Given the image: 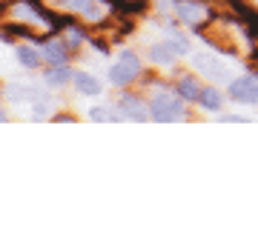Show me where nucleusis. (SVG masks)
I'll return each instance as SVG.
<instances>
[{
    "mask_svg": "<svg viewBox=\"0 0 258 243\" xmlns=\"http://www.w3.org/2000/svg\"><path fill=\"white\" fill-rule=\"evenodd\" d=\"M149 117H155V120H181L184 117V103L175 94L158 92L149 103Z\"/></svg>",
    "mask_w": 258,
    "mask_h": 243,
    "instance_id": "nucleus-1",
    "label": "nucleus"
},
{
    "mask_svg": "<svg viewBox=\"0 0 258 243\" xmlns=\"http://www.w3.org/2000/svg\"><path fill=\"white\" fill-rule=\"evenodd\" d=\"M138 72H141V63H138V57H135V52H123V55L109 66V80L115 86H126L138 77Z\"/></svg>",
    "mask_w": 258,
    "mask_h": 243,
    "instance_id": "nucleus-2",
    "label": "nucleus"
},
{
    "mask_svg": "<svg viewBox=\"0 0 258 243\" xmlns=\"http://www.w3.org/2000/svg\"><path fill=\"white\" fill-rule=\"evenodd\" d=\"M192 63H195V69H198L207 80H230V69H227V63H224L221 57H215V55H195Z\"/></svg>",
    "mask_w": 258,
    "mask_h": 243,
    "instance_id": "nucleus-3",
    "label": "nucleus"
},
{
    "mask_svg": "<svg viewBox=\"0 0 258 243\" xmlns=\"http://www.w3.org/2000/svg\"><path fill=\"white\" fill-rule=\"evenodd\" d=\"M60 6L75 15H81L86 20H101L106 6H103V0H60Z\"/></svg>",
    "mask_w": 258,
    "mask_h": 243,
    "instance_id": "nucleus-4",
    "label": "nucleus"
},
{
    "mask_svg": "<svg viewBox=\"0 0 258 243\" xmlns=\"http://www.w3.org/2000/svg\"><path fill=\"white\" fill-rule=\"evenodd\" d=\"M230 94L238 103H247V106H258V80L255 77H238L230 83Z\"/></svg>",
    "mask_w": 258,
    "mask_h": 243,
    "instance_id": "nucleus-5",
    "label": "nucleus"
},
{
    "mask_svg": "<svg viewBox=\"0 0 258 243\" xmlns=\"http://www.w3.org/2000/svg\"><path fill=\"white\" fill-rule=\"evenodd\" d=\"M72 80H75V89L81 94H101V89H103V86L98 83V77L86 75V72H75Z\"/></svg>",
    "mask_w": 258,
    "mask_h": 243,
    "instance_id": "nucleus-6",
    "label": "nucleus"
},
{
    "mask_svg": "<svg viewBox=\"0 0 258 243\" xmlns=\"http://www.w3.org/2000/svg\"><path fill=\"white\" fill-rule=\"evenodd\" d=\"M149 55H152V63H161V66H169L172 60L178 57V52L172 49V43L166 40V43H158V46L149 49Z\"/></svg>",
    "mask_w": 258,
    "mask_h": 243,
    "instance_id": "nucleus-7",
    "label": "nucleus"
},
{
    "mask_svg": "<svg viewBox=\"0 0 258 243\" xmlns=\"http://www.w3.org/2000/svg\"><path fill=\"white\" fill-rule=\"evenodd\" d=\"M175 9H178V18L189 20V23H198L204 18V6L189 3V0H175Z\"/></svg>",
    "mask_w": 258,
    "mask_h": 243,
    "instance_id": "nucleus-8",
    "label": "nucleus"
},
{
    "mask_svg": "<svg viewBox=\"0 0 258 243\" xmlns=\"http://www.w3.org/2000/svg\"><path fill=\"white\" fill-rule=\"evenodd\" d=\"M195 100L201 103V109H207V112H218V109H221V103H224L221 94L215 92V89H201Z\"/></svg>",
    "mask_w": 258,
    "mask_h": 243,
    "instance_id": "nucleus-9",
    "label": "nucleus"
},
{
    "mask_svg": "<svg viewBox=\"0 0 258 243\" xmlns=\"http://www.w3.org/2000/svg\"><path fill=\"white\" fill-rule=\"evenodd\" d=\"M120 114H123V117H129V120H138V123L149 117V112H144V109H141L138 100H129V97L120 103Z\"/></svg>",
    "mask_w": 258,
    "mask_h": 243,
    "instance_id": "nucleus-10",
    "label": "nucleus"
},
{
    "mask_svg": "<svg viewBox=\"0 0 258 243\" xmlns=\"http://www.w3.org/2000/svg\"><path fill=\"white\" fill-rule=\"evenodd\" d=\"M18 60H20L23 66H29V69H35V66H40V60H43V57H40V52H35V49L20 46V49H18Z\"/></svg>",
    "mask_w": 258,
    "mask_h": 243,
    "instance_id": "nucleus-11",
    "label": "nucleus"
},
{
    "mask_svg": "<svg viewBox=\"0 0 258 243\" xmlns=\"http://www.w3.org/2000/svg\"><path fill=\"white\" fill-rule=\"evenodd\" d=\"M69 77H72V75H69V69H63V63H57L55 69L49 72L46 80H49V86H63L66 80H69Z\"/></svg>",
    "mask_w": 258,
    "mask_h": 243,
    "instance_id": "nucleus-12",
    "label": "nucleus"
},
{
    "mask_svg": "<svg viewBox=\"0 0 258 243\" xmlns=\"http://www.w3.org/2000/svg\"><path fill=\"white\" fill-rule=\"evenodd\" d=\"M43 55H46L49 60L57 66V63H63V60H66V49L60 46V43H49V46L43 49Z\"/></svg>",
    "mask_w": 258,
    "mask_h": 243,
    "instance_id": "nucleus-13",
    "label": "nucleus"
},
{
    "mask_svg": "<svg viewBox=\"0 0 258 243\" xmlns=\"http://www.w3.org/2000/svg\"><path fill=\"white\" fill-rule=\"evenodd\" d=\"M178 92L184 94V97H198V92H201V89L195 86L192 77H181V80H178Z\"/></svg>",
    "mask_w": 258,
    "mask_h": 243,
    "instance_id": "nucleus-14",
    "label": "nucleus"
},
{
    "mask_svg": "<svg viewBox=\"0 0 258 243\" xmlns=\"http://www.w3.org/2000/svg\"><path fill=\"white\" fill-rule=\"evenodd\" d=\"M89 117H92V120H123V114L115 112V109H92Z\"/></svg>",
    "mask_w": 258,
    "mask_h": 243,
    "instance_id": "nucleus-15",
    "label": "nucleus"
},
{
    "mask_svg": "<svg viewBox=\"0 0 258 243\" xmlns=\"http://www.w3.org/2000/svg\"><path fill=\"white\" fill-rule=\"evenodd\" d=\"M169 43H172V49H175L178 55H186V52H189V40H186L184 35H172Z\"/></svg>",
    "mask_w": 258,
    "mask_h": 243,
    "instance_id": "nucleus-16",
    "label": "nucleus"
},
{
    "mask_svg": "<svg viewBox=\"0 0 258 243\" xmlns=\"http://www.w3.org/2000/svg\"><path fill=\"white\" fill-rule=\"evenodd\" d=\"M0 120H6V114H3V109H0Z\"/></svg>",
    "mask_w": 258,
    "mask_h": 243,
    "instance_id": "nucleus-17",
    "label": "nucleus"
}]
</instances>
